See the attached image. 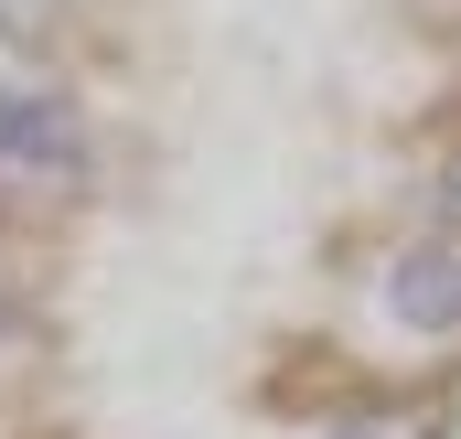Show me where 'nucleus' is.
Listing matches in <instances>:
<instances>
[{
	"label": "nucleus",
	"mask_w": 461,
	"mask_h": 439,
	"mask_svg": "<svg viewBox=\"0 0 461 439\" xmlns=\"http://www.w3.org/2000/svg\"><path fill=\"white\" fill-rule=\"evenodd\" d=\"M54 32H65V0H0V43L11 54H43Z\"/></svg>",
	"instance_id": "nucleus-3"
},
{
	"label": "nucleus",
	"mask_w": 461,
	"mask_h": 439,
	"mask_svg": "<svg viewBox=\"0 0 461 439\" xmlns=\"http://www.w3.org/2000/svg\"><path fill=\"white\" fill-rule=\"evenodd\" d=\"M86 129L54 86H0V183H76Z\"/></svg>",
	"instance_id": "nucleus-1"
},
{
	"label": "nucleus",
	"mask_w": 461,
	"mask_h": 439,
	"mask_svg": "<svg viewBox=\"0 0 461 439\" xmlns=\"http://www.w3.org/2000/svg\"><path fill=\"white\" fill-rule=\"evenodd\" d=\"M333 439H440V418H429V408H365V418H344Z\"/></svg>",
	"instance_id": "nucleus-4"
},
{
	"label": "nucleus",
	"mask_w": 461,
	"mask_h": 439,
	"mask_svg": "<svg viewBox=\"0 0 461 439\" xmlns=\"http://www.w3.org/2000/svg\"><path fill=\"white\" fill-rule=\"evenodd\" d=\"M440 215L461 225V161H451V172H440Z\"/></svg>",
	"instance_id": "nucleus-5"
},
{
	"label": "nucleus",
	"mask_w": 461,
	"mask_h": 439,
	"mask_svg": "<svg viewBox=\"0 0 461 439\" xmlns=\"http://www.w3.org/2000/svg\"><path fill=\"white\" fill-rule=\"evenodd\" d=\"M386 311L408 332H461V246H408L386 268Z\"/></svg>",
	"instance_id": "nucleus-2"
}]
</instances>
